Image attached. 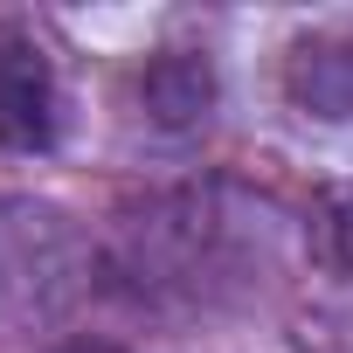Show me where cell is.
<instances>
[{"label": "cell", "mask_w": 353, "mask_h": 353, "mask_svg": "<svg viewBox=\"0 0 353 353\" xmlns=\"http://www.w3.org/2000/svg\"><path fill=\"white\" fill-rule=\"evenodd\" d=\"M145 97H152V111H159V118L181 125V118H194V111L208 104V70H194V63L173 56V63H159V70L145 77Z\"/></svg>", "instance_id": "cell-3"}, {"label": "cell", "mask_w": 353, "mask_h": 353, "mask_svg": "<svg viewBox=\"0 0 353 353\" xmlns=\"http://www.w3.org/2000/svg\"><path fill=\"white\" fill-rule=\"evenodd\" d=\"M90 291V243L42 201H0V339L56 325Z\"/></svg>", "instance_id": "cell-1"}, {"label": "cell", "mask_w": 353, "mask_h": 353, "mask_svg": "<svg viewBox=\"0 0 353 353\" xmlns=\"http://www.w3.org/2000/svg\"><path fill=\"white\" fill-rule=\"evenodd\" d=\"M56 125H63L56 70H49V56H42L35 35L8 28V35H0V145L42 152V145H56Z\"/></svg>", "instance_id": "cell-2"}, {"label": "cell", "mask_w": 353, "mask_h": 353, "mask_svg": "<svg viewBox=\"0 0 353 353\" xmlns=\"http://www.w3.org/2000/svg\"><path fill=\"white\" fill-rule=\"evenodd\" d=\"M332 256L353 270V201H339V208H332Z\"/></svg>", "instance_id": "cell-4"}, {"label": "cell", "mask_w": 353, "mask_h": 353, "mask_svg": "<svg viewBox=\"0 0 353 353\" xmlns=\"http://www.w3.org/2000/svg\"><path fill=\"white\" fill-rule=\"evenodd\" d=\"M56 353H125V346H111V339H70V346H56Z\"/></svg>", "instance_id": "cell-5"}]
</instances>
